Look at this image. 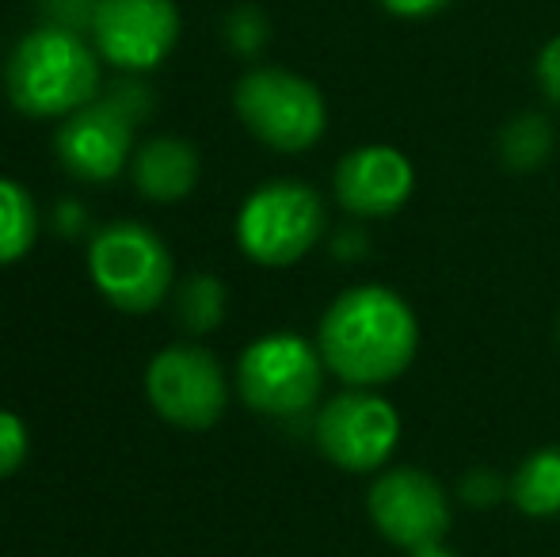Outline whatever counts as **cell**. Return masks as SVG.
<instances>
[{"instance_id": "obj_10", "label": "cell", "mask_w": 560, "mask_h": 557, "mask_svg": "<svg viewBox=\"0 0 560 557\" xmlns=\"http://www.w3.org/2000/svg\"><path fill=\"white\" fill-rule=\"evenodd\" d=\"M100 58L126 73H149L172 54L179 38V12L172 0H100L92 15Z\"/></svg>"}, {"instance_id": "obj_17", "label": "cell", "mask_w": 560, "mask_h": 557, "mask_svg": "<svg viewBox=\"0 0 560 557\" xmlns=\"http://www.w3.org/2000/svg\"><path fill=\"white\" fill-rule=\"evenodd\" d=\"M176 317L187 333H214L225 317V282L218 276H191L176 290Z\"/></svg>"}, {"instance_id": "obj_1", "label": "cell", "mask_w": 560, "mask_h": 557, "mask_svg": "<svg viewBox=\"0 0 560 557\" xmlns=\"http://www.w3.org/2000/svg\"><path fill=\"white\" fill-rule=\"evenodd\" d=\"M317 348L328 371L347 386L377 390L412 367L420 325L412 305L397 290L366 282L328 305L320 317Z\"/></svg>"}, {"instance_id": "obj_23", "label": "cell", "mask_w": 560, "mask_h": 557, "mask_svg": "<svg viewBox=\"0 0 560 557\" xmlns=\"http://www.w3.org/2000/svg\"><path fill=\"white\" fill-rule=\"evenodd\" d=\"M408 557H457L450 546L443 543H428V546H416V550H408Z\"/></svg>"}, {"instance_id": "obj_20", "label": "cell", "mask_w": 560, "mask_h": 557, "mask_svg": "<svg viewBox=\"0 0 560 557\" xmlns=\"http://www.w3.org/2000/svg\"><path fill=\"white\" fill-rule=\"evenodd\" d=\"M500 492H503V485H500V477L492 474V469H469V474L462 477V485H457V497L465 500L469 508H492L495 500H500Z\"/></svg>"}, {"instance_id": "obj_3", "label": "cell", "mask_w": 560, "mask_h": 557, "mask_svg": "<svg viewBox=\"0 0 560 557\" xmlns=\"http://www.w3.org/2000/svg\"><path fill=\"white\" fill-rule=\"evenodd\" d=\"M325 233V202L310 184L271 179L244 199L236 214V241L244 256L264 268L298 264Z\"/></svg>"}, {"instance_id": "obj_21", "label": "cell", "mask_w": 560, "mask_h": 557, "mask_svg": "<svg viewBox=\"0 0 560 557\" xmlns=\"http://www.w3.org/2000/svg\"><path fill=\"white\" fill-rule=\"evenodd\" d=\"M538 84H541V92H546L549 104L560 107V35L549 38V43L541 46V54H538Z\"/></svg>"}, {"instance_id": "obj_18", "label": "cell", "mask_w": 560, "mask_h": 557, "mask_svg": "<svg viewBox=\"0 0 560 557\" xmlns=\"http://www.w3.org/2000/svg\"><path fill=\"white\" fill-rule=\"evenodd\" d=\"M225 38L236 54H259L267 43V20L256 12V8H236L225 20Z\"/></svg>"}, {"instance_id": "obj_8", "label": "cell", "mask_w": 560, "mask_h": 557, "mask_svg": "<svg viewBox=\"0 0 560 557\" xmlns=\"http://www.w3.org/2000/svg\"><path fill=\"white\" fill-rule=\"evenodd\" d=\"M145 394L164 420L191 431L218 423L229 402L222 363L195 344H172L149 363Z\"/></svg>"}, {"instance_id": "obj_11", "label": "cell", "mask_w": 560, "mask_h": 557, "mask_svg": "<svg viewBox=\"0 0 560 557\" xmlns=\"http://www.w3.org/2000/svg\"><path fill=\"white\" fill-rule=\"evenodd\" d=\"M133 123H138V115L118 96L92 100L81 112L66 115L61 130L54 135V153H58L61 169L84 184L115 179L130 161Z\"/></svg>"}, {"instance_id": "obj_15", "label": "cell", "mask_w": 560, "mask_h": 557, "mask_svg": "<svg viewBox=\"0 0 560 557\" xmlns=\"http://www.w3.org/2000/svg\"><path fill=\"white\" fill-rule=\"evenodd\" d=\"M38 233V210L27 187L0 176V264H15L31 253Z\"/></svg>"}, {"instance_id": "obj_19", "label": "cell", "mask_w": 560, "mask_h": 557, "mask_svg": "<svg viewBox=\"0 0 560 557\" xmlns=\"http://www.w3.org/2000/svg\"><path fill=\"white\" fill-rule=\"evenodd\" d=\"M27 459V423L0 409V477L15 474Z\"/></svg>"}, {"instance_id": "obj_22", "label": "cell", "mask_w": 560, "mask_h": 557, "mask_svg": "<svg viewBox=\"0 0 560 557\" xmlns=\"http://www.w3.org/2000/svg\"><path fill=\"white\" fill-rule=\"evenodd\" d=\"M377 4L397 20H428V15L443 12L450 0H377Z\"/></svg>"}, {"instance_id": "obj_9", "label": "cell", "mask_w": 560, "mask_h": 557, "mask_svg": "<svg viewBox=\"0 0 560 557\" xmlns=\"http://www.w3.org/2000/svg\"><path fill=\"white\" fill-rule=\"evenodd\" d=\"M366 512L374 527L400 550L443 543L450 520H454L446 489L416 466L377 474V481L366 492Z\"/></svg>"}, {"instance_id": "obj_12", "label": "cell", "mask_w": 560, "mask_h": 557, "mask_svg": "<svg viewBox=\"0 0 560 557\" xmlns=\"http://www.w3.org/2000/svg\"><path fill=\"white\" fill-rule=\"evenodd\" d=\"M336 199L343 210L359 218L397 214L416 187V169L400 149L393 146H362L351 149L336 164Z\"/></svg>"}, {"instance_id": "obj_13", "label": "cell", "mask_w": 560, "mask_h": 557, "mask_svg": "<svg viewBox=\"0 0 560 557\" xmlns=\"http://www.w3.org/2000/svg\"><path fill=\"white\" fill-rule=\"evenodd\" d=\"M133 187L153 202H179L199 184V153L184 138H153L130 161Z\"/></svg>"}, {"instance_id": "obj_2", "label": "cell", "mask_w": 560, "mask_h": 557, "mask_svg": "<svg viewBox=\"0 0 560 557\" xmlns=\"http://www.w3.org/2000/svg\"><path fill=\"white\" fill-rule=\"evenodd\" d=\"M4 89L15 112L31 115V119L73 115L96 100L100 61L73 27L46 23L12 46Z\"/></svg>"}, {"instance_id": "obj_14", "label": "cell", "mask_w": 560, "mask_h": 557, "mask_svg": "<svg viewBox=\"0 0 560 557\" xmlns=\"http://www.w3.org/2000/svg\"><path fill=\"white\" fill-rule=\"evenodd\" d=\"M508 492L523 515H534V520L560 515V446H541L518 462Z\"/></svg>"}, {"instance_id": "obj_4", "label": "cell", "mask_w": 560, "mask_h": 557, "mask_svg": "<svg viewBox=\"0 0 560 557\" xmlns=\"http://www.w3.org/2000/svg\"><path fill=\"white\" fill-rule=\"evenodd\" d=\"M325 359L305 336L271 333L244 348L236 363V390L264 417H302L317 405L325 386Z\"/></svg>"}, {"instance_id": "obj_7", "label": "cell", "mask_w": 560, "mask_h": 557, "mask_svg": "<svg viewBox=\"0 0 560 557\" xmlns=\"http://www.w3.org/2000/svg\"><path fill=\"white\" fill-rule=\"evenodd\" d=\"M313 436L332 466L347 474H370V469H382L397 451L400 417L382 394L351 386L317 413Z\"/></svg>"}, {"instance_id": "obj_5", "label": "cell", "mask_w": 560, "mask_h": 557, "mask_svg": "<svg viewBox=\"0 0 560 557\" xmlns=\"http://www.w3.org/2000/svg\"><path fill=\"white\" fill-rule=\"evenodd\" d=\"M241 123L279 153H305L328 127L325 96L313 81L290 69H252L233 92Z\"/></svg>"}, {"instance_id": "obj_16", "label": "cell", "mask_w": 560, "mask_h": 557, "mask_svg": "<svg viewBox=\"0 0 560 557\" xmlns=\"http://www.w3.org/2000/svg\"><path fill=\"white\" fill-rule=\"evenodd\" d=\"M553 153V127L546 115H515L500 135V156L508 169L534 172Z\"/></svg>"}, {"instance_id": "obj_6", "label": "cell", "mask_w": 560, "mask_h": 557, "mask_svg": "<svg viewBox=\"0 0 560 557\" xmlns=\"http://www.w3.org/2000/svg\"><path fill=\"white\" fill-rule=\"evenodd\" d=\"M89 271L100 294L122 313H149L172 290V256L141 222H112L92 237Z\"/></svg>"}]
</instances>
